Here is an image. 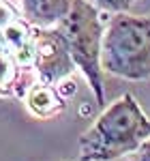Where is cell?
Masks as SVG:
<instances>
[{
  "mask_svg": "<svg viewBox=\"0 0 150 161\" xmlns=\"http://www.w3.org/2000/svg\"><path fill=\"white\" fill-rule=\"evenodd\" d=\"M24 101L28 112L37 118H54L64 110V97L58 92V88L41 80L26 90Z\"/></svg>",
  "mask_w": 150,
  "mask_h": 161,
  "instance_id": "8992f818",
  "label": "cell"
},
{
  "mask_svg": "<svg viewBox=\"0 0 150 161\" xmlns=\"http://www.w3.org/2000/svg\"><path fill=\"white\" fill-rule=\"evenodd\" d=\"M7 43H4V35H2V28H0V50H4Z\"/></svg>",
  "mask_w": 150,
  "mask_h": 161,
  "instance_id": "7c38bea8",
  "label": "cell"
},
{
  "mask_svg": "<svg viewBox=\"0 0 150 161\" xmlns=\"http://www.w3.org/2000/svg\"><path fill=\"white\" fill-rule=\"evenodd\" d=\"M15 19V13L13 9L4 2V0H0V28H4V26H9Z\"/></svg>",
  "mask_w": 150,
  "mask_h": 161,
  "instance_id": "8fae6325",
  "label": "cell"
},
{
  "mask_svg": "<svg viewBox=\"0 0 150 161\" xmlns=\"http://www.w3.org/2000/svg\"><path fill=\"white\" fill-rule=\"evenodd\" d=\"M32 69L39 80L56 86L73 73L75 62L58 28H35L32 35Z\"/></svg>",
  "mask_w": 150,
  "mask_h": 161,
  "instance_id": "277c9868",
  "label": "cell"
},
{
  "mask_svg": "<svg viewBox=\"0 0 150 161\" xmlns=\"http://www.w3.org/2000/svg\"><path fill=\"white\" fill-rule=\"evenodd\" d=\"M19 69L22 67L9 52V47L0 50V95H4V97L13 95L17 80H19Z\"/></svg>",
  "mask_w": 150,
  "mask_h": 161,
  "instance_id": "ba28073f",
  "label": "cell"
},
{
  "mask_svg": "<svg viewBox=\"0 0 150 161\" xmlns=\"http://www.w3.org/2000/svg\"><path fill=\"white\" fill-rule=\"evenodd\" d=\"M126 161H150V137L135 150V153H131V157Z\"/></svg>",
  "mask_w": 150,
  "mask_h": 161,
  "instance_id": "30bf717a",
  "label": "cell"
},
{
  "mask_svg": "<svg viewBox=\"0 0 150 161\" xmlns=\"http://www.w3.org/2000/svg\"><path fill=\"white\" fill-rule=\"evenodd\" d=\"M4 43L15 56V60L19 62L22 69H32V35H35V26L28 22L13 19L9 26L2 28Z\"/></svg>",
  "mask_w": 150,
  "mask_h": 161,
  "instance_id": "52a82bcc",
  "label": "cell"
},
{
  "mask_svg": "<svg viewBox=\"0 0 150 161\" xmlns=\"http://www.w3.org/2000/svg\"><path fill=\"white\" fill-rule=\"evenodd\" d=\"M101 64L122 80H150V15L114 13L103 32Z\"/></svg>",
  "mask_w": 150,
  "mask_h": 161,
  "instance_id": "7a4b0ae2",
  "label": "cell"
},
{
  "mask_svg": "<svg viewBox=\"0 0 150 161\" xmlns=\"http://www.w3.org/2000/svg\"><path fill=\"white\" fill-rule=\"evenodd\" d=\"M73 0H22V13L35 28H54L71 11Z\"/></svg>",
  "mask_w": 150,
  "mask_h": 161,
  "instance_id": "5b68a950",
  "label": "cell"
},
{
  "mask_svg": "<svg viewBox=\"0 0 150 161\" xmlns=\"http://www.w3.org/2000/svg\"><path fill=\"white\" fill-rule=\"evenodd\" d=\"M150 137V118L126 92L112 101L79 137V161H114L131 155Z\"/></svg>",
  "mask_w": 150,
  "mask_h": 161,
  "instance_id": "6da1fadb",
  "label": "cell"
},
{
  "mask_svg": "<svg viewBox=\"0 0 150 161\" xmlns=\"http://www.w3.org/2000/svg\"><path fill=\"white\" fill-rule=\"evenodd\" d=\"M99 11H105V13H125L129 11L133 4H135V0H90Z\"/></svg>",
  "mask_w": 150,
  "mask_h": 161,
  "instance_id": "9c48e42d",
  "label": "cell"
},
{
  "mask_svg": "<svg viewBox=\"0 0 150 161\" xmlns=\"http://www.w3.org/2000/svg\"><path fill=\"white\" fill-rule=\"evenodd\" d=\"M56 28L73 56L75 67L84 73L88 86L92 88L97 105H105V80L101 64L105 26L101 11L90 0H73L71 11L58 22Z\"/></svg>",
  "mask_w": 150,
  "mask_h": 161,
  "instance_id": "3957f363",
  "label": "cell"
}]
</instances>
